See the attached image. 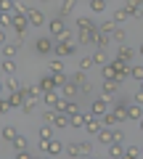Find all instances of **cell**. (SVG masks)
Returning a JSON list of instances; mask_svg holds the SVG:
<instances>
[{"mask_svg":"<svg viewBox=\"0 0 143 159\" xmlns=\"http://www.w3.org/2000/svg\"><path fill=\"white\" fill-rule=\"evenodd\" d=\"M111 43H114V40H111V34L109 32H101V27H93V45L96 48H109Z\"/></svg>","mask_w":143,"mask_h":159,"instance_id":"7a4b0ae2","label":"cell"},{"mask_svg":"<svg viewBox=\"0 0 143 159\" xmlns=\"http://www.w3.org/2000/svg\"><path fill=\"white\" fill-rule=\"evenodd\" d=\"M117 85H119L117 80H103V96H106V98H111V96L117 93Z\"/></svg>","mask_w":143,"mask_h":159,"instance_id":"603a6c76","label":"cell"},{"mask_svg":"<svg viewBox=\"0 0 143 159\" xmlns=\"http://www.w3.org/2000/svg\"><path fill=\"white\" fill-rule=\"evenodd\" d=\"M90 66H96V64H93V56H82V58H80V66H77V69H85V72H87Z\"/></svg>","mask_w":143,"mask_h":159,"instance_id":"f6af8a7d","label":"cell"},{"mask_svg":"<svg viewBox=\"0 0 143 159\" xmlns=\"http://www.w3.org/2000/svg\"><path fill=\"white\" fill-rule=\"evenodd\" d=\"M93 64H96V66H103V64H109V61H106V48H98V51L93 53Z\"/></svg>","mask_w":143,"mask_h":159,"instance_id":"f1b7e54d","label":"cell"},{"mask_svg":"<svg viewBox=\"0 0 143 159\" xmlns=\"http://www.w3.org/2000/svg\"><path fill=\"white\" fill-rule=\"evenodd\" d=\"M42 103L45 106H51V109H56L58 103H61V96H58V88H53V90H42Z\"/></svg>","mask_w":143,"mask_h":159,"instance_id":"5b68a950","label":"cell"},{"mask_svg":"<svg viewBox=\"0 0 143 159\" xmlns=\"http://www.w3.org/2000/svg\"><path fill=\"white\" fill-rule=\"evenodd\" d=\"M0 133H3V143H11L13 138L19 135V130H16L13 125H3V130H0Z\"/></svg>","mask_w":143,"mask_h":159,"instance_id":"ffe728a7","label":"cell"},{"mask_svg":"<svg viewBox=\"0 0 143 159\" xmlns=\"http://www.w3.org/2000/svg\"><path fill=\"white\" fill-rule=\"evenodd\" d=\"M114 141H117V143H122V141H125V133H122V130H117V127H114Z\"/></svg>","mask_w":143,"mask_h":159,"instance_id":"816d5d0a","label":"cell"},{"mask_svg":"<svg viewBox=\"0 0 143 159\" xmlns=\"http://www.w3.org/2000/svg\"><path fill=\"white\" fill-rule=\"evenodd\" d=\"M53 48H56V37H37L34 40V51L40 53V56L53 53Z\"/></svg>","mask_w":143,"mask_h":159,"instance_id":"3957f363","label":"cell"},{"mask_svg":"<svg viewBox=\"0 0 143 159\" xmlns=\"http://www.w3.org/2000/svg\"><path fill=\"white\" fill-rule=\"evenodd\" d=\"M109 3H114V0H109Z\"/></svg>","mask_w":143,"mask_h":159,"instance_id":"680465c9","label":"cell"},{"mask_svg":"<svg viewBox=\"0 0 143 159\" xmlns=\"http://www.w3.org/2000/svg\"><path fill=\"white\" fill-rule=\"evenodd\" d=\"M56 114H58V109H51V106H48V111H42V122L53 125V122H56Z\"/></svg>","mask_w":143,"mask_h":159,"instance_id":"8d00e7d4","label":"cell"},{"mask_svg":"<svg viewBox=\"0 0 143 159\" xmlns=\"http://www.w3.org/2000/svg\"><path fill=\"white\" fill-rule=\"evenodd\" d=\"M21 48V43H3V58H13Z\"/></svg>","mask_w":143,"mask_h":159,"instance_id":"2e32d148","label":"cell"},{"mask_svg":"<svg viewBox=\"0 0 143 159\" xmlns=\"http://www.w3.org/2000/svg\"><path fill=\"white\" fill-rule=\"evenodd\" d=\"M72 80H74V82H77V85H85V82H87V74H85V69H77V72L74 74H72Z\"/></svg>","mask_w":143,"mask_h":159,"instance_id":"74e56055","label":"cell"},{"mask_svg":"<svg viewBox=\"0 0 143 159\" xmlns=\"http://www.w3.org/2000/svg\"><path fill=\"white\" fill-rule=\"evenodd\" d=\"M66 151V146H64L61 141H53L51 138V146H48V154H51V157H58V154H64Z\"/></svg>","mask_w":143,"mask_h":159,"instance_id":"cb8c5ba5","label":"cell"},{"mask_svg":"<svg viewBox=\"0 0 143 159\" xmlns=\"http://www.w3.org/2000/svg\"><path fill=\"white\" fill-rule=\"evenodd\" d=\"M111 19H114L117 24H122V21H127V19H130V13L125 11V6H117V8H114V13H111Z\"/></svg>","mask_w":143,"mask_h":159,"instance_id":"7402d4cb","label":"cell"},{"mask_svg":"<svg viewBox=\"0 0 143 159\" xmlns=\"http://www.w3.org/2000/svg\"><path fill=\"white\" fill-rule=\"evenodd\" d=\"M98 27H101V32H114V29H117V21H114V19H109V21H101V24H98Z\"/></svg>","mask_w":143,"mask_h":159,"instance_id":"b9f144b4","label":"cell"},{"mask_svg":"<svg viewBox=\"0 0 143 159\" xmlns=\"http://www.w3.org/2000/svg\"><path fill=\"white\" fill-rule=\"evenodd\" d=\"M90 111L96 114V117L106 114V111H109V98H106V96H101V98H93V103H90Z\"/></svg>","mask_w":143,"mask_h":159,"instance_id":"8992f818","label":"cell"},{"mask_svg":"<svg viewBox=\"0 0 143 159\" xmlns=\"http://www.w3.org/2000/svg\"><path fill=\"white\" fill-rule=\"evenodd\" d=\"M141 151H143V146H141Z\"/></svg>","mask_w":143,"mask_h":159,"instance_id":"91938a15","label":"cell"},{"mask_svg":"<svg viewBox=\"0 0 143 159\" xmlns=\"http://www.w3.org/2000/svg\"><path fill=\"white\" fill-rule=\"evenodd\" d=\"M111 40H114L117 45H122V43H125V29H119V27H117L114 32H111Z\"/></svg>","mask_w":143,"mask_h":159,"instance_id":"ee69618b","label":"cell"},{"mask_svg":"<svg viewBox=\"0 0 143 159\" xmlns=\"http://www.w3.org/2000/svg\"><path fill=\"white\" fill-rule=\"evenodd\" d=\"M87 117H90V111H77V114H72V127H85L87 125Z\"/></svg>","mask_w":143,"mask_h":159,"instance_id":"d6986e66","label":"cell"},{"mask_svg":"<svg viewBox=\"0 0 143 159\" xmlns=\"http://www.w3.org/2000/svg\"><path fill=\"white\" fill-rule=\"evenodd\" d=\"M98 143H103V146H109V143H114V127H101V133L96 135Z\"/></svg>","mask_w":143,"mask_h":159,"instance_id":"9c48e42d","label":"cell"},{"mask_svg":"<svg viewBox=\"0 0 143 159\" xmlns=\"http://www.w3.org/2000/svg\"><path fill=\"white\" fill-rule=\"evenodd\" d=\"M11 146H13V151H24V148H27V138L24 135H16L11 141Z\"/></svg>","mask_w":143,"mask_h":159,"instance_id":"d590c367","label":"cell"},{"mask_svg":"<svg viewBox=\"0 0 143 159\" xmlns=\"http://www.w3.org/2000/svg\"><path fill=\"white\" fill-rule=\"evenodd\" d=\"M117 56H119L122 61H127V64H132V56H135V51H132V48H127L125 43H122V45L117 48Z\"/></svg>","mask_w":143,"mask_h":159,"instance_id":"e0dca14e","label":"cell"},{"mask_svg":"<svg viewBox=\"0 0 143 159\" xmlns=\"http://www.w3.org/2000/svg\"><path fill=\"white\" fill-rule=\"evenodd\" d=\"M13 157H16V159H29V157H32V154H29L27 148H24V151H16V154H13Z\"/></svg>","mask_w":143,"mask_h":159,"instance_id":"f907efd6","label":"cell"},{"mask_svg":"<svg viewBox=\"0 0 143 159\" xmlns=\"http://www.w3.org/2000/svg\"><path fill=\"white\" fill-rule=\"evenodd\" d=\"M29 24H32V27H42V24H45V13L40 11V8H29Z\"/></svg>","mask_w":143,"mask_h":159,"instance_id":"ba28073f","label":"cell"},{"mask_svg":"<svg viewBox=\"0 0 143 159\" xmlns=\"http://www.w3.org/2000/svg\"><path fill=\"white\" fill-rule=\"evenodd\" d=\"M130 77L135 82H141L143 80V64H130Z\"/></svg>","mask_w":143,"mask_h":159,"instance_id":"f546056e","label":"cell"},{"mask_svg":"<svg viewBox=\"0 0 143 159\" xmlns=\"http://www.w3.org/2000/svg\"><path fill=\"white\" fill-rule=\"evenodd\" d=\"M3 90H6V93H16V90H21V85H19L13 77H6V80H3Z\"/></svg>","mask_w":143,"mask_h":159,"instance_id":"484cf974","label":"cell"},{"mask_svg":"<svg viewBox=\"0 0 143 159\" xmlns=\"http://www.w3.org/2000/svg\"><path fill=\"white\" fill-rule=\"evenodd\" d=\"M40 88H42V90H53V88H56V80H53V74H51V72H48L45 77L40 80Z\"/></svg>","mask_w":143,"mask_h":159,"instance_id":"1f68e13d","label":"cell"},{"mask_svg":"<svg viewBox=\"0 0 143 159\" xmlns=\"http://www.w3.org/2000/svg\"><path fill=\"white\" fill-rule=\"evenodd\" d=\"M127 117H130V122H141V119H143V106L132 101L130 106H127Z\"/></svg>","mask_w":143,"mask_h":159,"instance_id":"8fae6325","label":"cell"},{"mask_svg":"<svg viewBox=\"0 0 143 159\" xmlns=\"http://www.w3.org/2000/svg\"><path fill=\"white\" fill-rule=\"evenodd\" d=\"M101 74H103V80H117V69H114V64H103L101 66Z\"/></svg>","mask_w":143,"mask_h":159,"instance_id":"4316f807","label":"cell"},{"mask_svg":"<svg viewBox=\"0 0 143 159\" xmlns=\"http://www.w3.org/2000/svg\"><path fill=\"white\" fill-rule=\"evenodd\" d=\"M74 43H61L58 40L56 43V48H53V56H58V58H69V56H74Z\"/></svg>","mask_w":143,"mask_h":159,"instance_id":"277c9868","label":"cell"},{"mask_svg":"<svg viewBox=\"0 0 143 159\" xmlns=\"http://www.w3.org/2000/svg\"><path fill=\"white\" fill-rule=\"evenodd\" d=\"M66 157H82V143H69L66 146Z\"/></svg>","mask_w":143,"mask_h":159,"instance_id":"d6a6232c","label":"cell"},{"mask_svg":"<svg viewBox=\"0 0 143 159\" xmlns=\"http://www.w3.org/2000/svg\"><path fill=\"white\" fill-rule=\"evenodd\" d=\"M93 154V143L90 141H82V157H90Z\"/></svg>","mask_w":143,"mask_h":159,"instance_id":"c3c4849f","label":"cell"},{"mask_svg":"<svg viewBox=\"0 0 143 159\" xmlns=\"http://www.w3.org/2000/svg\"><path fill=\"white\" fill-rule=\"evenodd\" d=\"M132 101H135V103H141V106H143V90H141V88L135 90V96H132Z\"/></svg>","mask_w":143,"mask_h":159,"instance_id":"681fc988","label":"cell"},{"mask_svg":"<svg viewBox=\"0 0 143 159\" xmlns=\"http://www.w3.org/2000/svg\"><path fill=\"white\" fill-rule=\"evenodd\" d=\"M77 43H80V45H93V29H80Z\"/></svg>","mask_w":143,"mask_h":159,"instance_id":"44dd1931","label":"cell"},{"mask_svg":"<svg viewBox=\"0 0 143 159\" xmlns=\"http://www.w3.org/2000/svg\"><path fill=\"white\" fill-rule=\"evenodd\" d=\"M74 6H77V0H61V6H58V16L66 19L74 13Z\"/></svg>","mask_w":143,"mask_h":159,"instance_id":"7c38bea8","label":"cell"},{"mask_svg":"<svg viewBox=\"0 0 143 159\" xmlns=\"http://www.w3.org/2000/svg\"><path fill=\"white\" fill-rule=\"evenodd\" d=\"M64 111H66L69 117H72V114H77V111H80V103H77V101H66V103H64Z\"/></svg>","mask_w":143,"mask_h":159,"instance_id":"60d3db41","label":"cell"},{"mask_svg":"<svg viewBox=\"0 0 143 159\" xmlns=\"http://www.w3.org/2000/svg\"><path fill=\"white\" fill-rule=\"evenodd\" d=\"M101 122H103V127H117V125H119L111 109H109V111H106V114H101Z\"/></svg>","mask_w":143,"mask_h":159,"instance_id":"d4e9b609","label":"cell"},{"mask_svg":"<svg viewBox=\"0 0 143 159\" xmlns=\"http://www.w3.org/2000/svg\"><path fill=\"white\" fill-rule=\"evenodd\" d=\"M27 27H32V24H29V16H27V13H19V11H13V27H11V29L19 34V40L24 37Z\"/></svg>","mask_w":143,"mask_h":159,"instance_id":"6da1fadb","label":"cell"},{"mask_svg":"<svg viewBox=\"0 0 143 159\" xmlns=\"http://www.w3.org/2000/svg\"><path fill=\"white\" fill-rule=\"evenodd\" d=\"M138 127H141V133H143V119H141V122H138Z\"/></svg>","mask_w":143,"mask_h":159,"instance_id":"db71d44e","label":"cell"},{"mask_svg":"<svg viewBox=\"0 0 143 159\" xmlns=\"http://www.w3.org/2000/svg\"><path fill=\"white\" fill-rule=\"evenodd\" d=\"M58 40H61V43H72V40H74V34L69 32V29H64V32H61V34L56 37V43H58Z\"/></svg>","mask_w":143,"mask_h":159,"instance_id":"bcb514c9","label":"cell"},{"mask_svg":"<svg viewBox=\"0 0 143 159\" xmlns=\"http://www.w3.org/2000/svg\"><path fill=\"white\" fill-rule=\"evenodd\" d=\"M125 157L138 159V157H143V151H141V146H127V148H125Z\"/></svg>","mask_w":143,"mask_h":159,"instance_id":"ab89813d","label":"cell"},{"mask_svg":"<svg viewBox=\"0 0 143 159\" xmlns=\"http://www.w3.org/2000/svg\"><path fill=\"white\" fill-rule=\"evenodd\" d=\"M106 148H109V154H106V157H111V159H122V157H125V148H122V143H109V146H106Z\"/></svg>","mask_w":143,"mask_h":159,"instance_id":"ac0fdd59","label":"cell"},{"mask_svg":"<svg viewBox=\"0 0 143 159\" xmlns=\"http://www.w3.org/2000/svg\"><path fill=\"white\" fill-rule=\"evenodd\" d=\"M74 24H77V29H93V27H96V24H93V19H87V16H77Z\"/></svg>","mask_w":143,"mask_h":159,"instance_id":"4dcf8cb0","label":"cell"},{"mask_svg":"<svg viewBox=\"0 0 143 159\" xmlns=\"http://www.w3.org/2000/svg\"><path fill=\"white\" fill-rule=\"evenodd\" d=\"M138 6H141L138 0H127V3H125V11L130 13V19H138V21H141V19H143V11H141Z\"/></svg>","mask_w":143,"mask_h":159,"instance_id":"30bf717a","label":"cell"},{"mask_svg":"<svg viewBox=\"0 0 143 159\" xmlns=\"http://www.w3.org/2000/svg\"><path fill=\"white\" fill-rule=\"evenodd\" d=\"M53 80H56V88H58V90H61V88H64V85H66V82H69L66 72H56V74H53Z\"/></svg>","mask_w":143,"mask_h":159,"instance_id":"f35d334b","label":"cell"},{"mask_svg":"<svg viewBox=\"0 0 143 159\" xmlns=\"http://www.w3.org/2000/svg\"><path fill=\"white\" fill-rule=\"evenodd\" d=\"M138 3H141V6H143V0H138Z\"/></svg>","mask_w":143,"mask_h":159,"instance_id":"6f0895ef","label":"cell"},{"mask_svg":"<svg viewBox=\"0 0 143 159\" xmlns=\"http://www.w3.org/2000/svg\"><path fill=\"white\" fill-rule=\"evenodd\" d=\"M90 93H93V82H90V80H87L85 85L80 88V96H90Z\"/></svg>","mask_w":143,"mask_h":159,"instance_id":"7dc6e473","label":"cell"},{"mask_svg":"<svg viewBox=\"0 0 143 159\" xmlns=\"http://www.w3.org/2000/svg\"><path fill=\"white\" fill-rule=\"evenodd\" d=\"M64 69H66V66H64V61H61V58H53V61L51 64H48V72H51V74H56V72H64Z\"/></svg>","mask_w":143,"mask_h":159,"instance_id":"836d02e7","label":"cell"},{"mask_svg":"<svg viewBox=\"0 0 143 159\" xmlns=\"http://www.w3.org/2000/svg\"><path fill=\"white\" fill-rule=\"evenodd\" d=\"M34 109H37V98H27V101H24V106H21V114H32Z\"/></svg>","mask_w":143,"mask_h":159,"instance_id":"e575fe53","label":"cell"},{"mask_svg":"<svg viewBox=\"0 0 143 159\" xmlns=\"http://www.w3.org/2000/svg\"><path fill=\"white\" fill-rule=\"evenodd\" d=\"M0 69H3V74H6V77H13V74H16V61H13V58H3V64H0Z\"/></svg>","mask_w":143,"mask_h":159,"instance_id":"9a60e30c","label":"cell"},{"mask_svg":"<svg viewBox=\"0 0 143 159\" xmlns=\"http://www.w3.org/2000/svg\"><path fill=\"white\" fill-rule=\"evenodd\" d=\"M51 138H53V130H51V125L45 122V125L40 127V141H51Z\"/></svg>","mask_w":143,"mask_h":159,"instance_id":"7bdbcfd3","label":"cell"},{"mask_svg":"<svg viewBox=\"0 0 143 159\" xmlns=\"http://www.w3.org/2000/svg\"><path fill=\"white\" fill-rule=\"evenodd\" d=\"M40 3H48V0H40Z\"/></svg>","mask_w":143,"mask_h":159,"instance_id":"9f6ffc18","label":"cell"},{"mask_svg":"<svg viewBox=\"0 0 143 159\" xmlns=\"http://www.w3.org/2000/svg\"><path fill=\"white\" fill-rule=\"evenodd\" d=\"M53 127H58V130L72 127V117H69L66 111H58V114H56V122H53Z\"/></svg>","mask_w":143,"mask_h":159,"instance_id":"4fadbf2b","label":"cell"},{"mask_svg":"<svg viewBox=\"0 0 143 159\" xmlns=\"http://www.w3.org/2000/svg\"><path fill=\"white\" fill-rule=\"evenodd\" d=\"M77 93H80V85H77L74 80L69 77V82H66V85L61 88V96L66 98V101H74V96H77Z\"/></svg>","mask_w":143,"mask_h":159,"instance_id":"52a82bcc","label":"cell"},{"mask_svg":"<svg viewBox=\"0 0 143 159\" xmlns=\"http://www.w3.org/2000/svg\"><path fill=\"white\" fill-rule=\"evenodd\" d=\"M106 3H109V0H90L87 8H90L93 13H103V11H106Z\"/></svg>","mask_w":143,"mask_h":159,"instance_id":"83f0119b","label":"cell"},{"mask_svg":"<svg viewBox=\"0 0 143 159\" xmlns=\"http://www.w3.org/2000/svg\"><path fill=\"white\" fill-rule=\"evenodd\" d=\"M138 88H141V90H143V80H141V82H138Z\"/></svg>","mask_w":143,"mask_h":159,"instance_id":"11a10c76","label":"cell"},{"mask_svg":"<svg viewBox=\"0 0 143 159\" xmlns=\"http://www.w3.org/2000/svg\"><path fill=\"white\" fill-rule=\"evenodd\" d=\"M135 53H138V56H143V43H141V45H138V51H135Z\"/></svg>","mask_w":143,"mask_h":159,"instance_id":"f5cc1de1","label":"cell"},{"mask_svg":"<svg viewBox=\"0 0 143 159\" xmlns=\"http://www.w3.org/2000/svg\"><path fill=\"white\" fill-rule=\"evenodd\" d=\"M48 29H51V34H53V37H58V34L64 32V19H61V16L51 19V21H48Z\"/></svg>","mask_w":143,"mask_h":159,"instance_id":"5bb4252c","label":"cell"}]
</instances>
